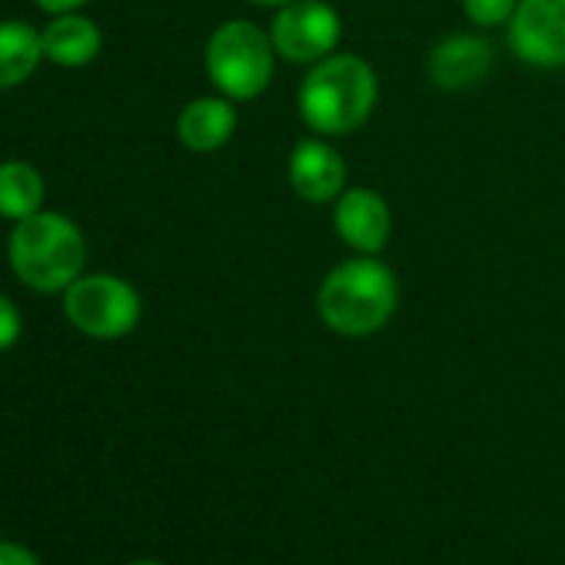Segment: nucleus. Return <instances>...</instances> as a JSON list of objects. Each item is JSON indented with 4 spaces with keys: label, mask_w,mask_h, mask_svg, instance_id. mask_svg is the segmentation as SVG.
<instances>
[{
    "label": "nucleus",
    "mask_w": 565,
    "mask_h": 565,
    "mask_svg": "<svg viewBox=\"0 0 565 565\" xmlns=\"http://www.w3.org/2000/svg\"><path fill=\"white\" fill-rule=\"evenodd\" d=\"M8 263L28 290L64 294L84 273L87 239L71 216L57 210H38L34 216L14 223L8 239Z\"/></svg>",
    "instance_id": "3"
},
{
    "label": "nucleus",
    "mask_w": 565,
    "mask_h": 565,
    "mask_svg": "<svg viewBox=\"0 0 565 565\" xmlns=\"http://www.w3.org/2000/svg\"><path fill=\"white\" fill-rule=\"evenodd\" d=\"M509 47L529 67H565V0H519L509 18Z\"/></svg>",
    "instance_id": "7"
},
{
    "label": "nucleus",
    "mask_w": 565,
    "mask_h": 565,
    "mask_svg": "<svg viewBox=\"0 0 565 565\" xmlns=\"http://www.w3.org/2000/svg\"><path fill=\"white\" fill-rule=\"evenodd\" d=\"M519 0H462V11L476 28H502L515 14Z\"/></svg>",
    "instance_id": "15"
},
{
    "label": "nucleus",
    "mask_w": 565,
    "mask_h": 565,
    "mask_svg": "<svg viewBox=\"0 0 565 565\" xmlns=\"http://www.w3.org/2000/svg\"><path fill=\"white\" fill-rule=\"evenodd\" d=\"M41 38H44V61H51L54 67H64V71H77V67L94 64L100 47H104L100 24L81 11L57 14L41 31Z\"/></svg>",
    "instance_id": "12"
},
{
    "label": "nucleus",
    "mask_w": 565,
    "mask_h": 565,
    "mask_svg": "<svg viewBox=\"0 0 565 565\" xmlns=\"http://www.w3.org/2000/svg\"><path fill=\"white\" fill-rule=\"evenodd\" d=\"M492 61H495V51L486 38L449 34L429 51L426 77L436 90L456 94V90H469L479 81H486V74L492 71Z\"/></svg>",
    "instance_id": "10"
},
{
    "label": "nucleus",
    "mask_w": 565,
    "mask_h": 565,
    "mask_svg": "<svg viewBox=\"0 0 565 565\" xmlns=\"http://www.w3.org/2000/svg\"><path fill=\"white\" fill-rule=\"evenodd\" d=\"M47 183L44 173L28 160H4L0 163V216L28 220L44 210Z\"/></svg>",
    "instance_id": "14"
},
{
    "label": "nucleus",
    "mask_w": 565,
    "mask_h": 565,
    "mask_svg": "<svg viewBox=\"0 0 565 565\" xmlns=\"http://www.w3.org/2000/svg\"><path fill=\"white\" fill-rule=\"evenodd\" d=\"M333 226H337V236L350 249H356L363 256H376L390 243L393 213H390V203L376 190H370V186H350L337 200Z\"/></svg>",
    "instance_id": "8"
},
{
    "label": "nucleus",
    "mask_w": 565,
    "mask_h": 565,
    "mask_svg": "<svg viewBox=\"0 0 565 565\" xmlns=\"http://www.w3.org/2000/svg\"><path fill=\"white\" fill-rule=\"evenodd\" d=\"M0 565H41L38 552L28 548L24 542L0 539Z\"/></svg>",
    "instance_id": "17"
},
{
    "label": "nucleus",
    "mask_w": 565,
    "mask_h": 565,
    "mask_svg": "<svg viewBox=\"0 0 565 565\" xmlns=\"http://www.w3.org/2000/svg\"><path fill=\"white\" fill-rule=\"evenodd\" d=\"M399 307V282L396 273L376 256H356L337 263L317 294L320 320L350 340L380 333Z\"/></svg>",
    "instance_id": "1"
},
{
    "label": "nucleus",
    "mask_w": 565,
    "mask_h": 565,
    "mask_svg": "<svg viewBox=\"0 0 565 565\" xmlns=\"http://www.w3.org/2000/svg\"><path fill=\"white\" fill-rule=\"evenodd\" d=\"M287 177L294 193L307 203H333L347 190L343 153L323 137H307L290 150Z\"/></svg>",
    "instance_id": "9"
},
{
    "label": "nucleus",
    "mask_w": 565,
    "mask_h": 565,
    "mask_svg": "<svg viewBox=\"0 0 565 565\" xmlns=\"http://www.w3.org/2000/svg\"><path fill=\"white\" fill-rule=\"evenodd\" d=\"M253 8H282V4H290V0H249Z\"/></svg>",
    "instance_id": "19"
},
{
    "label": "nucleus",
    "mask_w": 565,
    "mask_h": 565,
    "mask_svg": "<svg viewBox=\"0 0 565 565\" xmlns=\"http://www.w3.org/2000/svg\"><path fill=\"white\" fill-rule=\"evenodd\" d=\"M34 4L44 11V14H74V11H81L87 0H34Z\"/></svg>",
    "instance_id": "18"
},
{
    "label": "nucleus",
    "mask_w": 565,
    "mask_h": 565,
    "mask_svg": "<svg viewBox=\"0 0 565 565\" xmlns=\"http://www.w3.org/2000/svg\"><path fill=\"white\" fill-rule=\"evenodd\" d=\"M206 77L230 100H256L276 71V47L253 21H223L206 41Z\"/></svg>",
    "instance_id": "4"
},
{
    "label": "nucleus",
    "mask_w": 565,
    "mask_h": 565,
    "mask_svg": "<svg viewBox=\"0 0 565 565\" xmlns=\"http://www.w3.org/2000/svg\"><path fill=\"white\" fill-rule=\"evenodd\" d=\"M236 107L230 97H196L177 117V137L193 153H213L236 134Z\"/></svg>",
    "instance_id": "11"
},
{
    "label": "nucleus",
    "mask_w": 565,
    "mask_h": 565,
    "mask_svg": "<svg viewBox=\"0 0 565 565\" xmlns=\"http://www.w3.org/2000/svg\"><path fill=\"white\" fill-rule=\"evenodd\" d=\"M21 330H24L21 310L14 307L11 297L0 294V353H8L21 340Z\"/></svg>",
    "instance_id": "16"
},
{
    "label": "nucleus",
    "mask_w": 565,
    "mask_h": 565,
    "mask_svg": "<svg viewBox=\"0 0 565 565\" xmlns=\"http://www.w3.org/2000/svg\"><path fill=\"white\" fill-rule=\"evenodd\" d=\"M143 313L134 282L114 273H81L64 290L67 323L90 340H120L137 330Z\"/></svg>",
    "instance_id": "5"
},
{
    "label": "nucleus",
    "mask_w": 565,
    "mask_h": 565,
    "mask_svg": "<svg viewBox=\"0 0 565 565\" xmlns=\"http://www.w3.org/2000/svg\"><path fill=\"white\" fill-rule=\"evenodd\" d=\"M380 104V77L360 54H330L303 77L297 107L317 137L360 130Z\"/></svg>",
    "instance_id": "2"
},
{
    "label": "nucleus",
    "mask_w": 565,
    "mask_h": 565,
    "mask_svg": "<svg viewBox=\"0 0 565 565\" xmlns=\"http://www.w3.org/2000/svg\"><path fill=\"white\" fill-rule=\"evenodd\" d=\"M130 565H163V562H157V558H137V562H130Z\"/></svg>",
    "instance_id": "20"
},
{
    "label": "nucleus",
    "mask_w": 565,
    "mask_h": 565,
    "mask_svg": "<svg viewBox=\"0 0 565 565\" xmlns=\"http://www.w3.org/2000/svg\"><path fill=\"white\" fill-rule=\"evenodd\" d=\"M44 61V38L28 21H0V90L28 84Z\"/></svg>",
    "instance_id": "13"
},
{
    "label": "nucleus",
    "mask_w": 565,
    "mask_h": 565,
    "mask_svg": "<svg viewBox=\"0 0 565 565\" xmlns=\"http://www.w3.org/2000/svg\"><path fill=\"white\" fill-rule=\"evenodd\" d=\"M340 38H343V21L327 0H290V4L276 8L269 28L276 57L307 67L337 54Z\"/></svg>",
    "instance_id": "6"
}]
</instances>
